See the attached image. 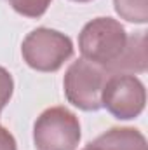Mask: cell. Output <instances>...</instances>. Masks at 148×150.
Here are the masks:
<instances>
[{
  "label": "cell",
  "instance_id": "52a82bcc",
  "mask_svg": "<svg viewBox=\"0 0 148 150\" xmlns=\"http://www.w3.org/2000/svg\"><path fill=\"white\" fill-rule=\"evenodd\" d=\"M85 150H148L147 138L134 127H111L91 142Z\"/></svg>",
  "mask_w": 148,
  "mask_h": 150
},
{
  "label": "cell",
  "instance_id": "30bf717a",
  "mask_svg": "<svg viewBox=\"0 0 148 150\" xmlns=\"http://www.w3.org/2000/svg\"><path fill=\"white\" fill-rule=\"evenodd\" d=\"M12 93H14V80H12V75L9 74L4 67H0V112H2L4 107L9 103Z\"/></svg>",
  "mask_w": 148,
  "mask_h": 150
},
{
  "label": "cell",
  "instance_id": "ba28073f",
  "mask_svg": "<svg viewBox=\"0 0 148 150\" xmlns=\"http://www.w3.org/2000/svg\"><path fill=\"white\" fill-rule=\"evenodd\" d=\"M115 12L136 25H145L148 21V0H113Z\"/></svg>",
  "mask_w": 148,
  "mask_h": 150
},
{
  "label": "cell",
  "instance_id": "8992f818",
  "mask_svg": "<svg viewBox=\"0 0 148 150\" xmlns=\"http://www.w3.org/2000/svg\"><path fill=\"white\" fill-rule=\"evenodd\" d=\"M147 32L127 37L122 54L106 68V74H143L147 72Z\"/></svg>",
  "mask_w": 148,
  "mask_h": 150
},
{
  "label": "cell",
  "instance_id": "5b68a950",
  "mask_svg": "<svg viewBox=\"0 0 148 150\" xmlns=\"http://www.w3.org/2000/svg\"><path fill=\"white\" fill-rule=\"evenodd\" d=\"M147 89L145 84L132 74H111L106 77L101 107L118 120L136 119L145 110Z\"/></svg>",
  "mask_w": 148,
  "mask_h": 150
},
{
  "label": "cell",
  "instance_id": "9c48e42d",
  "mask_svg": "<svg viewBox=\"0 0 148 150\" xmlns=\"http://www.w3.org/2000/svg\"><path fill=\"white\" fill-rule=\"evenodd\" d=\"M18 14L25 18H42L45 11L49 9L52 0H5Z\"/></svg>",
  "mask_w": 148,
  "mask_h": 150
},
{
  "label": "cell",
  "instance_id": "277c9868",
  "mask_svg": "<svg viewBox=\"0 0 148 150\" xmlns=\"http://www.w3.org/2000/svg\"><path fill=\"white\" fill-rule=\"evenodd\" d=\"M106 70L84 58L73 61L63 79L65 96L68 103L84 110L96 112L101 108V93L106 82Z\"/></svg>",
  "mask_w": 148,
  "mask_h": 150
},
{
  "label": "cell",
  "instance_id": "3957f363",
  "mask_svg": "<svg viewBox=\"0 0 148 150\" xmlns=\"http://www.w3.org/2000/svg\"><path fill=\"white\" fill-rule=\"evenodd\" d=\"M80 136L78 117L65 107L44 110L33 126L37 150H77Z\"/></svg>",
  "mask_w": 148,
  "mask_h": 150
},
{
  "label": "cell",
  "instance_id": "7c38bea8",
  "mask_svg": "<svg viewBox=\"0 0 148 150\" xmlns=\"http://www.w3.org/2000/svg\"><path fill=\"white\" fill-rule=\"evenodd\" d=\"M72 2H80V4H84V2H92V0H72Z\"/></svg>",
  "mask_w": 148,
  "mask_h": 150
},
{
  "label": "cell",
  "instance_id": "8fae6325",
  "mask_svg": "<svg viewBox=\"0 0 148 150\" xmlns=\"http://www.w3.org/2000/svg\"><path fill=\"white\" fill-rule=\"evenodd\" d=\"M0 150H18L14 136L4 126H0Z\"/></svg>",
  "mask_w": 148,
  "mask_h": 150
},
{
  "label": "cell",
  "instance_id": "4fadbf2b",
  "mask_svg": "<svg viewBox=\"0 0 148 150\" xmlns=\"http://www.w3.org/2000/svg\"><path fill=\"white\" fill-rule=\"evenodd\" d=\"M82 150H85V149H82Z\"/></svg>",
  "mask_w": 148,
  "mask_h": 150
},
{
  "label": "cell",
  "instance_id": "6da1fadb",
  "mask_svg": "<svg viewBox=\"0 0 148 150\" xmlns=\"http://www.w3.org/2000/svg\"><path fill=\"white\" fill-rule=\"evenodd\" d=\"M127 44L125 28L113 18H96L78 33V49L84 59L105 70L122 54Z\"/></svg>",
  "mask_w": 148,
  "mask_h": 150
},
{
  "label": "cell",
  "instance_id": "7a4b0ae2",
  "mask_svg": "<svg viewBox=\"0 0 148 150\" xmlns=\"http://www.w3.org/2000/svg\"><path fill=\"white\" fill-rule=\"evenodd\" d=\"M26 65L37 72H58L65 61L73 56V42L65 33L52 28H37L30 32L21 45Z\"/></svg>",
  "mask_w": 148,
  "mask_h": 150
}]
</instances>
